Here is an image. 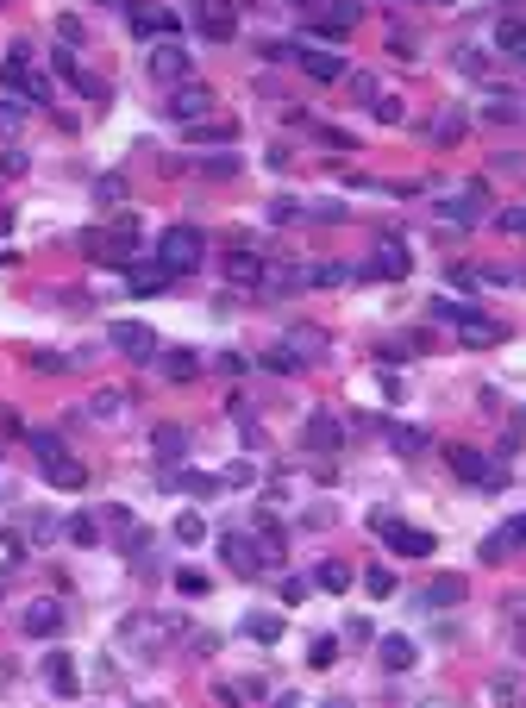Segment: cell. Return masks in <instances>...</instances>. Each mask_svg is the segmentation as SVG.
<instances>
[{
  "label": "cell",
  "mask_w": 526,
  "mask_h": 708,
  "mask_svg": "<svg viewBox=\"0 0 526 708\" xmlns=\"http://www.w3.org/2000/svg\"><path fill=\"white\" fill-rule=\"evenodd\" d=\"M195 26L213 38V44H226L238 32V19H232V0H195Z\"/></svg>",
  "instance_id": "ba28073f"
},
{
  "label": "cell",
  "mask_w": 526,
  "mask_h": 708,
  "mask_svg": "<svg viewBox=\"0 0 526 708\" xmlns=\"http://www.w3.org/2000/svg\"><path fill=\"white\" fill-rule=\"evenodd\" d=\"M82 251L101 257V264H132V257H138V220H119V226H101V232H82Z\"/></svg>",
  "instance_id": "7a4b0ae2"
},
{
  "label": "cell",
  "mask_w": 526,
  "mask_h": 708,
  "mask_svg": "<svg viewBox=\"0 0 526 708\" xmlns=\"http://www.w3.org/2000/svg\"><path fill=\"white\" fill-rule=\"evenodd\" d=\"M364 589L382 602V596H395V577H389V571H370V577H364Z\"/></svg>",
  "instance_id": "1f68e13d"
},
{
  "label": "cell",
  "mask_w": 526,
  "mask_h": 708,
  "mask_svg": "<svg viewBox=\"0 0 526 708\" xmlns=\"http://www.w3.org/2000/svg\"><path fill=\"white\" fill-rule=\"evenodd\" d=\"M420 602L426 608H445V602H464V577H433L420 589Z\"/></svg>",
  "instance_id": "ac0fdd59"
},
{
  "label": "cell",
  "mask_w": 526,
  "mask_h": 708,
  "mask_svg": "<svg viewBox=\"0 0 526 708\" xmlns=\"http://www.w3.org/2000/svg\"><path fill=\"white\" fill-rule=\"evenodd\" d=\"M458 333H464V345H495V339H501V326L483 320V314H464V320H458Z\"/></svg>",
  "instance_id": "44dd1931"
},
{
  "label": "cell",
  "mask_w": 526,
  "mask_h": 708,
  "mask_svg": "<svg viewBox=\"0 0 526 708\" xmlns=\"http://www.w3.org/2000/svg\"><path fill=\"white\" fill-rule=\"evenodd\" d=\"M201 533H207V527H201V514H182V521H176V539H182V546H195Z\"/></svg>",
  "instance_id": "f1b7e54d"
},
{
  "label": "cell",
  "mask_w": 526,
  "mask_h": 708,
  "mask_svg": "<svg viewBox=\"0 0 526 708\" xmlns=\"http://www.w3.org/2000/svg\"><path fill=\"white\" fill-rule=\"evenodd\" d=\"M107 339H113V351H126L132 364H151L157 358V333H151V326H138V320H119Z\"/></svg>",
  "instance_id": "52a82bcc"
},
{
  "label": "cell",
  "mask_w": 526,
  "mask_h": 708,
  "mask_svg": "<svg viewBox=\"0 0 526 708\" xmlns=\"http://www.w3.org/2000/svg\"><path fill=\"white\" fill-rule=\"evenodd\" d=\"M213 113V94L207 88H176L170 94V120H207Z\"/></svg>",
  "instance_id": "7c38bea8"
},
{
  "label": "cell",
  "mask_w": 526,
  "mask_h": 708,
  "mask_svg": "<svg viewBox=\"0 0 526 708\" xmlns=\"http://www.w3.org/2000/svg\"><path fill=\"white\" fill-rule=\"evenodd\" d=\"M276 633H282V621H270V615L251 621V640H276Z\"/></svg>",
  "instance_id": "836d02e7"
},
{
  "label": "cell",
  "mask_w": 526,
  "mask_h": 708,
  "mask_svg": "<svg viewBox=\"0 0 526 708\" xmlns=\"http://www.w3.org/2000/svg\"><path fill=\"white\" fill-rule=\"evenodd\" d=\"M69 539H76V546H94L101 533H94V521H69Z\"/></svg>",
  "instance_id": "e575fe53"
},
{
  "label": "cell",
  "mask_w": 526,
  "mask_h": 708,
  "mask_svg": "<svg viewBox=\"0 0 526 708\" xmlns=\"http://www.w3.org/2000/svg\"><path fill=\"white\" fill-rule=\"evenodd\" d=\"M151 76L157 82H188V51H182V44H157V51H151Z\"/></svg>",
  "instance_id": "8fae6325"
},
{
  "label": "cell",
  "mask_w": 526,
  "mask_h": 708,
  "mask_svg": "<svg viewBox=\"0 0 526 708\" xmlns=\"http://www.w3.org/2000/svg\"><path fill=\"white\" fill-rule=\"evenodd\" d=\"M276 57H295L314 82H339L345 76V57H332V51H276Z\"/></svg>",
  "instance_id": "30bf717a"
},
{
  "label": "cell",
  "mask_w": 526,
  "mask_h": 708,
  "mask_svg": "<svg viewBox=\"0 0 526 708\" xmlns=\"http://www.w3.org/2000/svg\"><path fill=\"white\" fill-rule=\"evenodd\" d=\"M270 220L282 226V220H301V201H270Z\"/></svg>",
  "instance_id": "d6a6232c"
},
{
  "label": "cell",
  "mask_w": 526,
  "mask_h": 708,
  "mask_svg": "<svg viewBox=\"0 0 526 708\" xmlns=\"http://www.w3.org/2000/svg\"><path fill=\"white\" fill-rule=\"evenodd\" d=\"M26 633H38V640L44 633H63V608L57 602H32L26 608Z\"/></svg>",
  "instance_id": "2e32d148"
},
{
  "label": "cell",
  "mask_w": 526,
  "mask_h": 708,
  "mask_svg": "<svg viewBox=\"0 0 526 708\" xmlns=\"http://www.w3.org/2000/svg\"><path fill=\"white\" fill-rule=\"evenodd\" d=\"M476 207H483V182H470V188H464V195H458V201H451V207H445V214H451V220H458V226H470V220H476Z\"/></svg>",
  "instance_id": "cb8c5ba5"
},
{
  "label": "cell",
  "mask_w": 526,
  "mask_h": 708,
  "mask_svg": "<svg viewBox=\"0 0 526 708\" xmlns=\"http://www.w3.org/2000/svg\"><path fill=\"white\" fill-rule=\"evenodd\" d=\"M339 439H345V433H339V420H332V414H314V420H307V445H314V452H332Z\"/></svg>",
  "instance_id": "d6986e66"
},
{
  "label": "cell",
  "mask_w": 526,
  "mask_h": 708,
  "mask_svg": "<svg viewBox=\"0 0 526 708\" xmlns=\"http://www.w3.org/2000/svg\"><path fill=\"white\" fill-rule=\"evenodd\" d=\"M382 665H389V671H414V640L389 633V640H382Z\"/></svg>",
  "instance_id": "7402d4cb"
},
{
  "label": "cell",
  "mask_w": 526,
  "mask_h": 708,
  "mask_svg": "<svg viewBox=\"0 0 526 708\" xmlns=\"http://www.w3.org/2000/svg\"><path fill=\"white\" fill-rule=\"evenodd\" d=\"M389 445L401 458H420V452H433V439H426L420 427H389Z\"/></svg>",
  "instance_id": "ffe728a7"
},
{
  "label": "cell",
  "mask_w": 526,
  "mask_h": 708,
  "mask_svg": "<svg viewBox=\"0 0 526 708\" xmlns=\"http://www.w3.org/2000/svg\"><path fill=\"white\" fill-rule=\"evenodd\" d=\"M495 51L526 63V19H501V26H495Z\"/></svg>",
  "instance_id": "9a60e30c"
},
{
  "label": "cell",
  "mask_w": 526,
  "mask_h": 708,
  "mask_svg": "<svg viewBox=\"0 0 526 708\" xmlns=\"http://www.w3.org/2000/svg\"><path fill=\"white\" fill-rule=\"evenodd\" d=\"M370 276H408V245L401 239H389L376 251V264H370Z\"/></svg>",
  "instance_id": "e0dca14e"
},
{
  "label": "cell",
  "mask_w": 526,
  "mask_h": 708,
  "mask_svg": "<svg viewBox=\"0 0 526 708\" xmlns=\"http://www.w3.org/2000/svg\"><path fill=\"white\" fill-rule=\"evenodd\" d=\"M0 76H7V88H13V94H26L32 107H51V76H38V63H32L26 44H13V51H7Z\"/></svg>",
  "instance_id": "6da1fadb"
},
{
  "label": "cell",
  "mask_w": 526,
  "mask_h": 708,
  "mask_svg": "<svg viewBox=\"0 0 526 708\" xmlns=\"http://www.w3.org/2000/svg\"><path fill=\"white\" fill-rule=\"evenodd\" d=\"M514 546H526V514H520V521H508L501 533H489V539H483V558H508Z\"/></svg>",
  "instance_id": "5bb4252c"
},
{
  "label": "cell",
  "mask_w": 526,
  "mask_h": 708,
  "mask_svg": "<svg viewBox=\"0 0 526 708\" xmlns=\"http://www.w3.org/2000/svg\"><path fill=\"white\" fill-rule=\"evenodd\" d=\"M226 276H232V282H263V257H251V251H238L232 264H226Z\"/></svg>",
  "instance_id": "484cf974"
},
{
  "label": "cell",
  "mask_w": 526,
  "mask_h": 708,
  "mask_svg": "<svg viewBox=\"0 0 526 708\" xmlns=\"http://www.w3.org/2000/svg\"><path fill=\"white\" fill-rule=\"evenodd\" d=\"M451 470H458L464 483H483V489H501V483H508V470L489 464L483 452H470V445H451Z\"/></svg>",
  "instance_id": "8992f818"
},
{
  "label": "cell",
  "mask_w": 526,
  "mask_h": 708,
  "mask_svg": "<svg viewBox=\"0 0 526 708\" xmlns=\"http://www.w3.org/2000/svg\"><path fill=\"white\" fill-rule=\"evenodd\" d=\"M163 376L188 383V376H201V358H195V351H170V358H163Z\"/></svg>",
  "instance_id": "d4e9b609"
},
{
  "label": "cell",
  "mask_w": 526,
  "mask_h": 708,
  "mask_svg": "<svg viewBox=\"0 0 526 708\" xmlns=\"http://www.w3.org/2000/svg\"><path fill=\"white\" fill-rule=\"evenodd\" d=\"M32 370H44V376H57V370H69V358H63V351H38V358H32Z\"/></svg>",
  "instance_id": "4dcf8cb0"
},
{
  "label": "cell",
  "mask_w": 526,
  "mask_h": 708,
  "mask_svg": "<svg viewBox=\"0 0 526 708\" xmlns=\"http://www.w3.org/2000/svg\"><path fill=\"white\" fill-rule=\"evenodd\" d=\"M32 452H38L44 483H57V489H82V483H88V470H82V464H69V452H63V439H57V433H32Z\"/></svg>",
  "instance_id": "3957f363"
},
{
  "label": "cell",
  "mask_w": 526,
  "mask_h": 708,
  "mask_svg": "<svg viewBox=\"0 0 526 708\" xmlns=\"http://www.w3.org/2000/svg\"><path fill=\"white\" fill-rule=\"evenodd\" d=\"M201 251H207V239L195 226H170L157 239V270H170V276H182V270H195L201 264Z\"/></svg>",
  "instance_id": "277c9868"
},
{
  "label": "cell",
  "mask_w": 526,
  "mask_h": 708,
  "mask_svg": "<svg viewBox=\"0 0 526 708\" xmlns=\"http://www.w3.org/2000/svg\"><path fill=\"white\" fill-rule=\"evenodd\" d=\"M314 583H320V589H351V571H345V564H320Z\"/></svg>",
  "instance_id": "83f0119b"
},
{
  "label": "cell",
  "mask_w": 526,
  "mask_h": 708,
  "mask_svg": "<svg viewBox=\"0 0 526 708\" xmlns=\"http://www.w3.org/2000/svg\"><path fill=\"white\" fill-rule=\"evenodd\" d=\"M220 552H226V564H232L238 577H263V552L251 546L245 533H226V539H220Z\"/></svg>",
  "instance_id": "9c48e42d"
},
{
  "label": "cell",
  "mask_w": 526,
  "mask_h": 708,
  "mask_svg": "<svg viewBox=\"0 0 526 708\" xmlns=\"http://www.w3.org/2000/svg\"><path fill=\"white\" fill-rule=\"evenodd\" d=\"M182 26L176 13H163V7H132V32H145V38H170Z\"/></svg>",
  "instance_id": "4fadbf2b"
},
{
  "label": "cell",
  "mask_w": 526,
  "mask_h": 708,
  "mask_svg": "<svg viewBox=\"0 0 526 708\" xmlns=\"http://www.w3.org/2000/svg\"><path fill=\"white\" fill-rule=\"evenodd\" d=\"M370 527L389 539V546L401 552V558H433V533H420V527H401L395 514H370Z\"/></svg>",
  "instance_id": "5b68a950"
},
{
  "label": "cell",
  "mask_w": 526,
  "mask_h": 708,
  "mask_svg": "<svg viewBox=\"0 0 526 708\" xmlns=\"http://www.w3.org/2000/svg\"><path fill=\"white\" fill-rule=\"evenodd\" d=\"M44 671H51V690H57V696H76V665H69L63 652L44 658Z\"/></svg>",
  "instance_id": "603a6c76"
},
{
  "label": "cell",
  "mask_w": 526,
  "mask_h": 708,
  "mask_svg": "<svg viewBox=\"0 0 526 708\" xmlns=\"http://www.w3.org/2000/svg\"><path fill=\"white\" fill-rule=\"evenodd\" d=\"M119 408H126V395H119V389H101V395L88 401V414H101V420H113Z\"/></svg>",
  "instance_id": "4316f807"
},
{
  "label": "cell",
  "mask_w": 526,
  "mask_h": 708,
  "mask_svg": "<svg viewBox=\"0 0 526 708\" xmlns=\"http://www.w3.org/2000/svg\"><path fill=\"white\" fill-rule=\"evenodd\" d=\"M307 665H320V671L339 665V640H314V658H307Z\"/></svg>",
  "instance_id": "f546056e"
}]
</instances>
